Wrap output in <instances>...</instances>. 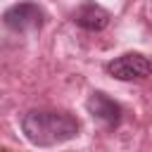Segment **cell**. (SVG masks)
<instances>
[{
	"mask_svg": "<svg viewBox=\"0 0 152 152\" xmlns=\"http://www.w3.org/2000/svg\"><path fill=\"white\" fill-rule=\"evenodd\" d=\"M107 71L119 78V81H133V78H145L152 74V62L140 55V52H126L121 57H114L107 64Z\"/></svg>",
	"mask_w": 152,
	"mask_h": 152,
	"instance_id": "obj_3",
	"label": "cell"
},
{
	"mask_svg": "<svg viewBox=\"0 0 152 152\" xmlns=\"http://www.w3.org/2000/svg\"><path fill=\"white\" fill-rule=\"evenodd\" d=\"M86 107H88V112L93 114V119L102 121V124H104V126H109V128L119 126L121 114H124V112H121V104H119V102H114L109 95H104V93H100V90L90 93V97H88Z\"/></svg>",
	"mask_w": 152,
	"mask_h": 152,
	"instance_id": "obj_4",
	"label": "cell"
},
{
	"mask_svg": "<svg viewBox=\"0 0 152 152\" xmlns=\"http://www.w3.org/2000/svg\"><path fill=\"white\" fill-rule=\"evenodd\" d=\"M2 19L10 31L26 33V31H36L43 26V10L36 2H17L10 10H5Z\"/></svg>",
	"mask_w": 152,
	"mask_h": 152,
	"instance_id": "obj_2",
	"label": "cell"
},
{
	"mask_svg": "<svg viewBox=\"0 0 152 152\" xmlns=\"http://www.w3.org/2000/svg\"><path fill=\"white\" fill-rule=\"evenodd\" d=\"M24 135L40 147L59 145L78 135V121L69 112H52V109H31L21 119Z\"/></svg>",
	"mask_w": 152,
	"mask_h": 152,
	"instance_id": "obj_1",
	"label": "cell"
},
{
	"mask_svg": "<svg viewBox=\"0 0 152 152\" xmlns=\"http://www.w3.org/2000/svg\"><path fill=\"white\" fill-rule=\"evenodd\" d=\"M71 17H74L76 26H81V28H86V31H102V28H107V24H109V12H107L104 7H100L97 2H93V0L81 2V5L74 10Z\"/></svg>",
	"mask_w": 152,
	"mask_h": 152,
	"instance_id": "obj_5",
	"label": "cell"
}]
</instances>
